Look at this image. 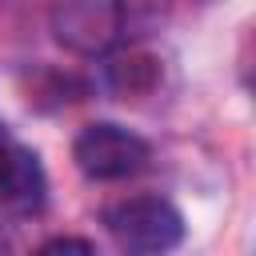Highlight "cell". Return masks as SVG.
Returning <instances> with one entry per match:
<instances>
[{"mask_svg": "<svg viewBox=\"0 0 256 256\" xmlns=\"http://www.w3.org/2000/svg\"><path fill=\"white\" fill-rule=\"evenodd\" d=\"M104 224L128 252H168L184 240V216L164 196H128L104 212Z\"/></svg>", "mask_w": 256, "mask_h": 256, "instance_id": "1", "label": "cell"}, {"mask_svg": "<svg viewBox=\"0 0 256 256\" xmlns=\"http://www.w3.org/2000/svg\"><path fill=\"white\" fill-rule=\"evenodd\" d=\"M0 204L36 212L44 204V168L40 160L12 140V132L0 124Z\"/></svg>", "mask_w": 256, "mask_h": 256, "instance_id": "3", "label": "cell"}, {"mask_svg": "<svg viewBox=\"0 0 256 256\" xmlns=\"http://www.w3.org/2000/svg\"><path fill=\"white\" fill-rule=\"evenodd\" d=\"M40 252H92L88 240H72V236H60V240H48Z\"/></svg>", "mask_w": 256, "mask_h": 256, "instance_id": "6", "label": "cell"}, {"mask_svg": "<svg viewBox=\"0 0 256 256\" xmlns=\"http://www.w3.org/2000/svg\"><path fill=\"white\" fill-rule=\"evenodd\" d=\"M76 168L92 180H124L148 164V144L120 124H88L72 144Z\"/></svg>", "mask_w": 256, "mask_h": 256, "instance_id": "2", "label": "cell"}, {"mask_svg": "<svg viewBox=\"0 0 256 256\" xmlns=\"http://www.w3.org/2000/svg\"><path fill=\"white\" fill-rule=\"evenodd\" d=\"M116 32V0H72L56 12V36L76 52H100Z\"/></svg>", "mask_w": 256, "mask_h": 256, "instance_id": "4", "label": "cell"}, {"mask_svg": "<svg viewBox=\"0 0 256 256\" xmlns=\"http://www.w3.org/2000/svg\"><path fill=\"white\" fill-rule=\"evenodd\" d=\"M160 80V64L144 52H128V56H116L108 64V84L120 92V96H140V92H152Z\"/></svg>", "mask_w": 256, "mask_h": 256, "instance_id": "5", "label": "cell"}]
</instances>
